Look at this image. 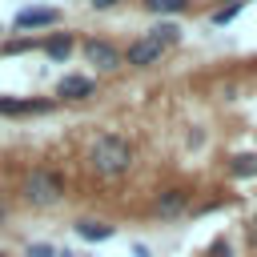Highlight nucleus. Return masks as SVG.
Wrapping results in <instances>:
<instances>
[{
  "label": "nucleus",
  "instance_id": "obj_1",
  "mask_svg": "<svg viewBox=\"0 0 257 257\" xmlns=\"http://www.w3.org/2000/svg\"><path fill=\"white\" fill-rule=\"evenodd\" d=\"M88 169H92L96 177H104V181L124 177V173L133 169V145H128L124 137H116V133L96 137L92 149H88Z\"/></svg>",
  "mask_w": 257,
  "mask_h": 257
},
{
  "label": "nucleus",
  "instance_id": "obj_2",
  "mask_svg": "<svg viewBox=\"0 0 257 257\" xmlns=\"http://www.w3.org/2000/svg\"><path fill=\"white\" fill-rule=\"evenodd\" d=\"M20 197L32 209H48V205H56L64 197V177L56 169H32L24 177V185H20Z\"/></svg>",
  "mask_w": 257,
  "mask_h": 257
},
{
  "label": "nucleus",
  "instance_id": "obj_3",
  "mask_svg": "<svg viewBox=\"0 0 257 257\" xmlns=\"http://www.w3.org/2000/svg\"><path fill=\"white\" fill-rule=\"evenodd\" d=\"M161 56H165V44H157L153 36H141V40H133V44L120 52V60L133 64V68H149V64H157Z\"/></svg>",
  "mask_w": 257,
  "mask_h": 257
},
{
  "label": "nucleus",
  "instance_id": "obj_4",
  "mask_svg": "<svg viewBox=\"0 0 257 257\" xmlns=\"http://www.w3.org/2000/svg\"><path fill=\"white\" fill-rule=\"evenodd\" d=\"M80 52H84V60H88V64H96L100 72H112L116 64H124V60H120V48H116V44H108V40H96V36H92V40H84V44H80Z\"/></svg>",
  "mask_w": 257,
  "mask_h": 257
},
{
  "label": "nucleus",
  "instance_id": "obj_5",
  "mask_svg": "<svg viewBox=\"0 0 257 257\" xmlns=\"http://www.w3.org/2000/svg\"><path fill=\"white\" fill-rule=\"evenodd\" d=\"M185 209H189V193H185V189H161L157 201H153V213H157L161 221H173V217H181Z\"/></svg>",
  "mask_w": 257,
  "mask_h": 257
},
{
  "label": "nucleus",
  "instance_id": "obj_6",
  "mask_svg": "<svg viewBox=\"0 0 257 257\" xmlns=\"http://www.w3.org/2000/svg\"><path fill=\"white\" fill-rule=\"evenodd\" d=\"M92 76H84V72H68V76H60V84H56V96L60 100H88L92 96Z\"/></svg>",
  "mask_w": 257,
  "mask_h": 257
},
{
  "label": "nucleus",
  "instance_id": "obj_7",
  "mask_svg": "<svg viewBox=\"0 0 257 257\" xmlns=\"http://www.w3.org/2000/svg\"><path fill=\"white\" fill-rule=\"evenodd\" d=\"M60 20V12L56 8H24V12H16V28L24 32V28H48V24H56Z\"/></svg>",
  "mask_w": 257,
  "mask_h": 257
},
{
  "label": "nucleus",
  "instance_id": "obj_8",
  "mask_svg": "<svg viewBox=\"0 0 257 257\" xmlns=\"http://www.w3.org/2000/svg\"><path fill=\"white\" fill-rule=\"evenodd\" d=\"M72 229H76V233H80L84 241H108V237L116 233V229H112L108 221H96V217H84V221H76Z\"/></svg>",
  "mask_w": 257,
  "mask_h": 257
},
{
  "label": "nucleus",
  "instance_id": "obj_9",
  "mask_svg": "<svg viewBox=\"0 0 257 257\" xmlns=\"http://www.w3.org/2000/svg\"><path fill=\"white\" fill-rule=\"evenodd\" d=\"M48 100H12V96H0V116H20V112H44Z\"/></svg>",
  "mask_w": 257,
  "mask_h": 257
},
{
  "label": "nucleus",
  "instance_id": "obj_10",
  "mask_svg": "<svg viewBox=\"0 0 257 257\" xmlns=\"http://www.w3.org/2000/svg\"><path fill=\"white\" fill-rule=\"evenodd\" d=\"M44 52H48V60H64V56L72 52V36H68V32L48 36V40H44Z\"/></svg>",
  "mask_w": 257,
  "mask_h": 257
},
{
  "label": "nucleus",
  "instance_id": "obj_11",
  "mask_svg": "<svg viewBox=\"0 0 257 257\" xmlns=\"http://www.w3.org/2000/svg\"><path fill=\"white\" fill-rule=\"evenodd\" d=\"M229 173L233 177H257V153H241V157H233V165H229Z\"/></svg>",
  "mask_w": 257,
  "mask_h": 257
},
{
  "label": "nucleus",
  "instance_id": "obj_12",
  "mask_svg": "<svg viewBox=\"0 0 257 257\" xmlns=\"http://www.w3.org/2000/svg\"><path fill=\"white\" fill-rule=\"evenodd\" d=\"M145 36H153V40H157V44H165V48H173V44L181 40V28L165 20V24H157V28H153V32H145Z\"/></svg>",
  "mask_w": 257,
  "mask_h": 257
},
{
  "label": "nucleus",
  "instance_id": "obj_13",
  "mask_svg": "<svg viewBox=\"0 0 257 257\" xmlns=\"http://www.w3.org/2000/svg\"><path fill=\"white\" fill-rule=\"evenodd\" d=\"M145 8L157 12V16H177V12L189 8V0H145Z\"/></svg>",
  "mask_w": 257,
  "mask_h": 257
},
{
  "label": "nucleus",
  "instance_id": "obj_14",
  "mask_svg": "<svg viewBox=\"0 0 257 257\" xmlns=\"http://www.w3.org/2000/svg\"><path fill=\"white\" fill-rule=\"evenodd\" d=\"M24 257H60V249H56L52 241H32V245L24 249Z\"/></svg>",
  "mask_w": 257,
  "mask_h": 257
},
{
  "label": "nucleus",
  "instance_id": "obj_15",
  "mask_svg": "<svg viewBox=\"0 0 257 257\" xmlns=\"http://www.w3.org/2000/svg\"><path fill=\"white\" fill-rule=\"evenodd\" d=\"M205 257H233V245H229L225 237H217V241L209 245V253H205Z\"/></svg>",
  "mask_w": 257,
  "mask_h": 257
},
{
  "label": "nucleus",
  "instance_id": "obj_16",
  "mask_svg": "<svg viewBox=\"0 0 257 257\" xmlns=\"http://www.w3.org/2000/svg\"><path fill=\"white\" fill-rule=\"evenodd\" d=\"M237 12H241V4H229V8H217V12H213V24H229V20L237 16Z\"/></svg>",
  "mask_w": 257,
  "mask_h": 257
},
{
  "label": "nucleus",
  "instance_id": "obj_17",
  "mask_svg": "<svg viewBox=\"0 0 257 257\" xmlns=\"http://www.w3.org/2000/svg\"><path fill=\"white\" fill-rule=\"evenodd\" d=\"M24 48H32V44H28V40H8V44H4V52H24Z\"/></svg>",
  "mask_w": 257,
  "mask_h": 257
},
{
  "label": "nucleus",
  "instance_id": "obj_18",
  "mask_svg": "<svg viewBox=\"0 0 257 257\" xmlns=\"http://www.w3.org/2000/svg\"><path fill=\"white\" fill-rule=\"evenodd\" d=\"M112 4H116V0H92V8H100V12H104V8H112Z\"/></svg>",
  "mask_w": 257,
  "mask_h": 257
},
{
  "label": "nucleus",
  "instance_id": "obj_19",
  "mask_svg": "<svg viewBox=\"0 0 257 257\" xmlns=\"http://www.w3.org/2000/svg\"><path fill=\"white\" fill-rule=\"evenodd\" d=\"M137 257H149V249H145V245H137Z\"/></svg>",
  "mask_w": 257,
  "mask_h": 257
},
{
  "label": "nucleus",
  "instance_id": "obj_20",
  "mask_svg": "<svg viewBox=\"0 0 257 257\" xmlns=\"http://www.w3.org/2000/svg\"><path fill=\"white\" fill-rule=\"evenodd\" d=\"M249 241H257V221H253V229H249Z\"/></svg>",
  "mask_w": 257,
  "mask_h": 257
},
{
  "label": "nucleus",
  "instance_id": "obj_21",
  "mask_svg": "<svg viewBox=\"0 0 257 257\" xmlns=\"http://www.w3.org/2000/svg\"><path fill=\"white\" fill-rule=\"evenodd\" d=\"M4 213H8V209H4V197H0V225H4Z\"/></svg>",
  "mask_w": 257,
  "mask_h": 257
},
{
  "label": "nucleus",
  "instance_id": "obj_22",
  "mask_svg": "<svg viewBox=\"0 0 257 257\" xmlns=\"http://www.w3.org/2000/svg\"><path fill=\"white\" fill-rule=\"evenodd\" d=\"M0 257H12V253H4V249H0Z\"/></svg>",
  "mask_w": 257,
  "mask_h": 257
},
{
  "label": "nucleus",
  "instance_id": "obj_23",
  "mask_svg": "<svg viewBox=\"0 0 257 257\" xmlns=\"http://www.w3.org/2000/svg\"><path fill=\"white\" fill-rule=\"evenodd\" d=\"M233 4H241V0H233Z\"/></svg>",
  "mask_w": 257,
  "mask_h": 257
}]
</instances>
